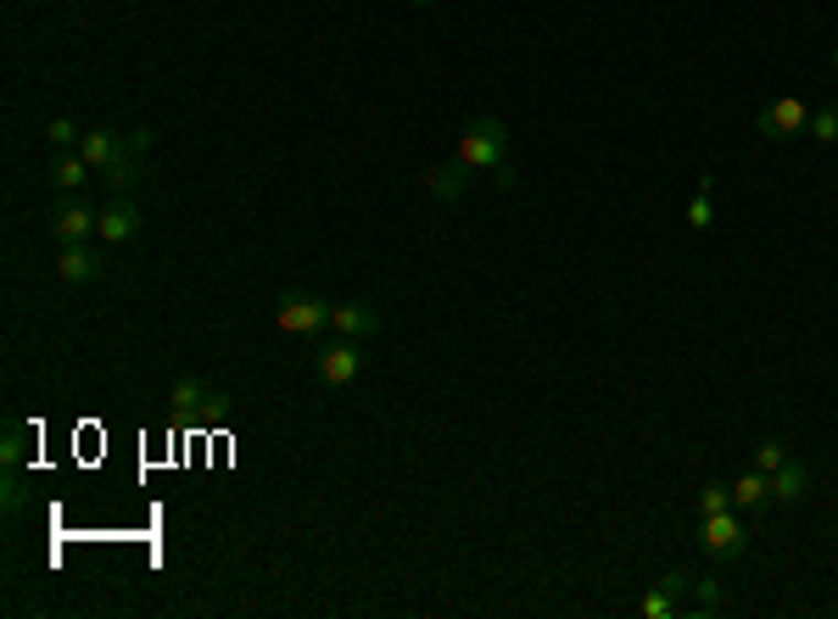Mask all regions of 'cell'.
<instances>
[{
    "mask_svg": "<svg viewBox=\"0 0 838 619\" xmlns=\"http://www.w3.org/2000/svg\"><path fill=\"white\" fill-rule=\"evenodd\" d=\"M464 167L475 173H492V180L509 191L515 185V162H509V123L503 118H470L464 134H459V151H453Z\"/></svg>",
    "mask_w": 838,
    "mask_h": 619,
    "instance_id": "obj_1",
    "label": "cell"
},
{
    "mask_svg": "<svg viewBox=\"0 0 838 619\" xmlns=\"http://www.w3.org/2000/svg\"><path fill=\"white\" fill-rule=\"evenodd\" d=\"M699 547H705L716 564H732V558H743V547H749V536H743V519H738L732 508H721V513H705V524H699Z\"/></svg>",
    "mask_w": 838,
    "mask_h": 619,
    "instance_id": "obj_2",
    "label": "cell"
},
{
    "mask_svg": "<svg viewBox=\"0 0 838 619\" xmlns=\"http://www.w3.org/2000/svg\"><path fill=\"white\" fill-rule=\"evenodd\" d=\"M754 129H761L772 145H783V140H794V134H805V129H810V107H805L799 96H777V101H766V107H761Z\"/></svg>",
    "mask_w": 838,
    "mask_h": 619,
    "instance_id": "obj_3",
    "label": "cell"
},
{
    "mask_svg": "<svg viewBox=\"0 0 838 619\" xmlns=\"http://www.w3.org/2000/svg\"><path fill=\"white\" fill-rule=\"evenodd\" d=\"M330 313H335V302H324V296H286L275 318L286 335H319V329H330Z\"/></svg>",
    "mask_w": 838,
    "mask_h": 619,
    "instance_id": "obj_4",
    "label": "cell"
},
{
    "mask_svg": "<svg viewBox=\"0 0 838 619\" xmlns=\"http://www.w3.org/2000/svg\"><path fill=\"white\" fill-rule=\"evenodd\" d=\"M313 369H319V380L324 385H353L358 374H364V351H358V340H335V346H324L319 358H313Z\"/></svg>",
    "mask_w": 838,
    "mask_h": 619,
    "instance_id": "obj_5",
    "label": "cell"
},
{
    "mask_svg": "<svg viewBox=\"0 0 838 619\" xmlns=\"http://www.w3.org/2000/svg\"><path fill=\"white\" fill-rule=\"evenodd\" d=\"M51 235L62 240V246H84V240H90V235H101V218L90 213V207H84V202H62L56 207V218H51Z\"/></svg>",
    "mask_w": 838,
    "mask_h": 619,
    "instance_id": "obj_6",
    "label": "cell"
},
{
    "mask_svg": "<svg viewBox=\"0 0 838 619\" xmlns=\"http://www.w3.org/2000/svg\"><path fill=\"white\" fill-rule=\"evenodd\" d=\"M380 307L375 302H335V313H330V329L335 335H347V340H369V335H380Z\"/></svg>",
    "mask_w": 838,
    "mask_h": 619,
    "instance_id": "obj_7",
    "label": "cell"
},
{
    "mask_svg": "<svg viewBox=\"0 0 838 619\" xmlns=\"http://www.w3.org/2000/svg\"><path fill=\"white\" fill-rule=\"evenodd\" d=\"M78 156L90 162V167H101V173H112L123 156H129V134H112V129H90L78 140Z\"/></svg>",
    "mask_w": 838,
    "mask_h": 619,
    "instance_id": "obj_8",
    "label": "cell"
},
{
    "mask_svg": "<svg viewBox=\"0 0 838 619\" xmlns=\"http://www.w3.org/2000/svg\"><path fill=\"white\" fill-rule=\"evenodd\" d=\"M101 269H107V262H101L90 246H62V257H56L62 285H96V280H101Z\"/></svg>",
    "mask_w": 838,
    "mask_h": 619,
    "instance_id": "obj_9",
    "label": "cell"
},
{
    "mask_svg": "<svg viewBox=\"0 0 838 619\" xmlns=\"http://www.w3.org/2000/svg\"><path fill=\"white\" fill-rule=\"evenodd\" d=\"M140 235V207H135V196H112V207L101 213V240L107 246H123V240H135Z\"/></svg>",
    "mask_w": 838,
    "mask_h": 619,
    "instance_id": "obj_10",
    "label": "cell"
},
{
    "mask_svg": "<svg viewBox=\"0 0 838 619\" xmlns=\"http://www.w3.org/2000/svg\"><path fill=\"white\" fill-rule=\"evenodd\" d=\"M470 180H475V167H464L459 156L426 173V185H431V196H437V202H448V207H453V202H464V191H470Z\"/></svg>",
    "mask_w": 838,
    "mask_h": 619,
    "instance_id": "obj_11",
    "label": "cell"
},
{
    "mask_svg": "<svg viewBox=\"0 0 838 619\" xmlns=\"http://www.w3.org/2000/svg\"><path fill=\"white\" fill-rule=\"evenodd\" d=\"M772 502V475H761V469H749V475H738L732 480V508H766Z\"/></svg>",
    "mask_w": 838,
    "mask_h": 619,
    "instance_id": "obj_12",
    "label": "cell"
},
{
    "mask_svg": "<svg viewBox=\"0 0 838 619\" xmlns=\"http://www.w3.org/2000/svg\"><path fill=\"white\" fill-rule=\"evenodd\" d=\"M805 491H810V469L805 464H783L777 475H772V502H805Z\"/></svg>",
    "mask_w": 838,
    "mask_h": 619,
    "instance_id": "obj_13",
    "label": "cell"
},
{
    "mask_svg": "<svg viewBox=\"0 0 838 619\" xmlns=\"http://www.w3.org/2000/svg\"><path fill=\"white\" fill-rule=\"evenodd\" d=\"M51 185H56L62 196H78L84 185H90V162H84V156H62L56 173H51Z\"/></svg>",
    "mask_w": 838,
    "mask_h": 619,
    "instance_id": "obj_14",
    "label": "cell"
},
{
    "mask_svg": "<svg viewBox=\"0 0 838 619\" xmlns=\"http://www.w3.org/2000/svg\"><path fill=\"white\" fill-rule=\"evenodd\" d=\"M207 380H196V374H185V380H174V391H168V402H174L180 413H202V402H207Z\"/></svg>",
    "mask_w": 838,
    "mask_h": 619,
    "instance_id": "obj_15",
    "label": "cell"
},
{
    "mask_svg": "<svg viewBox=\"0 0 838 619\" xmlns=\"http://www.w3.org/2000/svg\"><path fill=\"white\" fill-rule=\"evenodd\" d=\"M637 613H643V619H670V613H683V602L670 597L665 586H654V591H648V597L637 602Z\"/></svg>",
    "mask_w": 838,
    "mask_h": 619,
    "instance_id": "obj_16",
    "label": "cell"
},
{
    "mask_svg": "<svg viewBox=\"0 0 838 619\" xmlns=\"http://www.w3.org/2000/svg\"><path fill=\"white\" fill-rule=\"evenodd\" d=\"M805 134H810V140H821V145H838V107H816Z\"/></svg>",
    "mask_w": 838,
    "mask_h": 619,
    "instance_id": "obj_17",
    "label": "cell"
},
{
    "mask_svg": "<svg viewBox=\"0 0 838 619\" xmlns=\"http://www.w3.org/2000/svg\"><path fill=\"white\" fill-rule=\"evenodd\" d=\"M783 464H788V458H783V441H772V435L754 441V469H761V475H777Z\"/></svg>",
    "mask_w": 838,
    "mask_h": 619,
    "instance_id": "obj_18",
    "label": "cell"
},
{
    "mask_svg": "<svg viewBox=\"0 0 838 619\" xmlns=\"http://www.w3.org/2000/svg\"><path fill=\"white\" fill-rule=\"evenodd\" d=\"M23 424H7V435H0V464H7V469H18L23 464Z\"/></svg>",
    "mask_w": 838,
    "mask_h": 619,
    "instance_id": "obj_19",
    "label": "cell"
},
{
    "mask_svg": "<svg viewBox=\"0 0 838 619\" xmlns=\"http://www.w3.org/2000/svg\"><path fill=\"white\" fill-rule=\"evenodd\" d=\"M721 508H732V486H716V480H710V486L699 491V513H721Z\"/></svg>",
    "mask_w": 838,
    "mask_h": 619,
    "instance_id": "obj_20",
    "label": "cell"
},
{
    "mask_svg": "<svg viewBox=\"0 0 838 619\" xmlns=\"http://www.w3.org/2000/svg\"><path fill=\"white\" fill-rule=\"evenodd\" d=\"M716 608H721L716 580H694V608H688V613H716Z\"/></svg>",
    "mask_w": 838,
    "mask_h": 619,
    "instance_id": "obj_21",
    "label": "cell"
},
{
    "mask_svg": "<svg viewBox=\"0 0 838 619\" xmlns=\"http://www.w3.org/2000/svg\"><path fill=\"white\" fill-rule=\"evenodd\" d=\"M45 140H51L56 151H67V145H73V140H84V134L73 129V118H51V129H45Z\"/></svg>",
    "mask_w": 838,
    "mask_h": 619,
    "instance_id": "obj_22",
    "label": "cell"
},
{
    "mask_svg": "<svg viewBox=\"0 0 838 619\" xmlns=\"http://www.w3.org/2000/svg\"><path fill=\"white\" fill-rule=\"evenodd\" d=\"M688 224H694V229H710V224H716V207H710V191H699V196L688 202Z\"/></svg>",
    "mask_w": 838,
    "mask_h": 619,
    "instance_id": "obj_23",
    "label": "cell"
},
{
    "mask_svg": "<svg viewBox=\"0 0 838 619\" xmlns=\"http://www.w3.org/2000/svg\"><path fill=\"white\" fill-rule=\"evenodd\" d=\"M7 513H23V486H18V469H7V491H0Z\"/></svg>",
    "mask_w": 838,
    "mask_h": 619,
    "instance_id": "obj_24",
    "label": "cell"
},
{
    "mask_svg": "<svg viewBox=\"0 0 838 619\" xmlns=\"http://www.w3.org/2000/svg\"><path fill=\"white\" fill-rule=\"evenodd\" d=\"M413 7H437V0H413Z\"/></svg>",
    "mask_w": 838,
    "mask_h": 619,
    "instance_id": "obj_25",
    "label": "cell"
},
{
    "mask_svg": "<svg viewBox=\"0 0 838 619\" xmlns=\"http://www.w3.org/2000/svg\"><path fill=\"white\" fill-rule=\"evenodd\" d=\"M832 67H838V51H832Z\"/></svg>",
    "mask_w": 838,
    "mask_h": 619,
    "instance_id": "obj_26",
    "label": "cell"
}]
</instances>
